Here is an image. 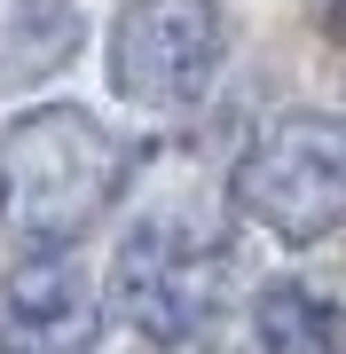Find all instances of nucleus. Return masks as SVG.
I'll return each instance as SVG.
<instances>
[{
  "mask_svg": "<svg viewBox=\"0 0 346 354\" xmlns=\"http://www.w3.org/2000/svg\"><path fill=\"white\" fill-rule=\"evenodd\" d=\"M126 189V142L95 111L55 102L0 134V228L24 252H71Z\"/></svg>",
  "mask_w": 346,
  "mask_h": 354,
  "instance_id": "f257e3e1",
  "label": "nucleus"
},
{
  "mask_svg": "<svg viewBox=\"0 0 346 354\" xmlns=\"http://www.w3.org/2000/svg\"><path fill=\"white\" fill-rule=\"evenodd\" d=\"M220 299H229V244L197 213H150L110 260V307L157 346L197 339L220 315Z\"/></svg>",
  "mask_w": 346,
  "mask_h": 354,
  "instance_id": "f03ea898",
  "label": "nucleus"
},
{
  "mask_svg": "<svg viewBox=\"0 0 346 354\" xmlns=\"http://www.w3.org/2000/svg\"><path fill=\"white\" fill-rule=\"evenodd\" d=\"M236 205L283 244H315L346 221V118L291 111L244 150Z\"/></svg>",
  "mask_w": 346,
  "mask_h": 354,
  "instance_id": "7ed1b4c3",
  "label": "nucleus"
},
{
  "mask_svg": "<svg viewBox=\"0 0 346 354\" xmlns=\"http://www.w3.org/2000/svg\"><path fill=\"white\" fill-rule=\"evenodd\" d=\"M229 55L220 0H126L110 24V87L134 111H197Z\"/></svg>",
  "mask_w": 346,
  "mask_h": 354,
  "instance_id": "20e7f679",
  "label": "nucleus"
},
{
  "mask_svg": "<svg viewBox=\"0 0 346 354\" xmlns=\"http://www.w3.org/2000/svg\"><path fill=\"white\" fill-rule=\"evenodd\" d=\"M103 299L64 252H39L8 268L0 283V354H95Z\"/></svg>",
  "mask_w": 346,
  "mask_h": 354,
  "instance_id": "39448f33",
  "label": "nucleus"
},
{
  "mask_svg": "<svg viewBox=\"0 0 346 354\" xmlns=\"http://www.w3.org/2000/svg\"><path fill=\"white\" fill-rule=\"evenodd\" d=\"M79 0H0V95H32L79 55Z\"/></svg>",
  "mask_w": 346,
  "mask_h": 354,
  "instance_id": "423d86ee",
  "label": "nucleus"
},
{
  "mask_svg": "<svg viewBox=\"0 0 346 354\" xmlns=\"http://www.w3.org/2000/svg\"><path fill=\"white\" fill-rule=\"evenodd\" d=\"M252 339H260V354H346V323L323 291L268 283L252 299Z\"/></svg>",
  "mask_w": 346,
  "mask_h": 354,
  "instance_id": "0eeeda50",
  "label": "nucleus"
},
{
  "mask_svg": "<svg viewBox=\"0 0 346 354\" xmlns=\"http://www.w3.org/2000/svg\"><path fill=\"white\" fill-rule=\"evenodd\" d=\"M315 24H323V39L346 55V0H315Z\"/></svg>",
  "mask_w": 346,
  "mask_h": 354,
  "instance_id": "6e6552de",
  "label": "nucleus"
}]
</instances>
